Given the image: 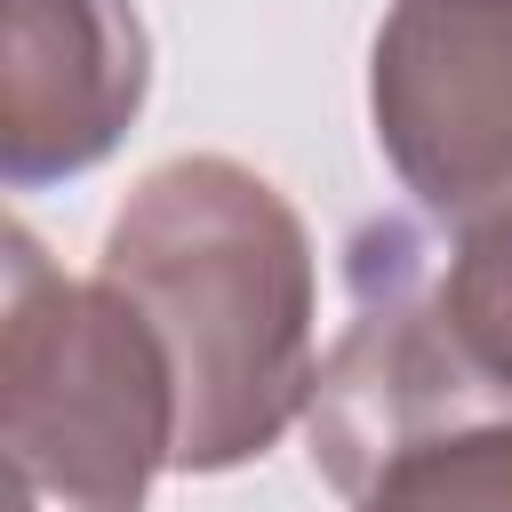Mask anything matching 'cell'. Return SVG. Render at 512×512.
Returning a JSON list of instances; mask_svg holds the SVG:
<instances>
[{
	"label": "cell",
	"mask_w": 512,
	"mask_h": 512,
	"mask_svg": "<svg viewBox=\"0 0 512 512\" xmlns=\"http://www.w3.org/2000/svg\"><path fill=\"white\" fill-rule=\"evenodd\" d=\"M96 280L144 312L176 376V472H232L312 408V240L240 160L152 168Z\"/></svg>",
	"instance_id": "obj_1"
},
{
	"label": "cell",
	"mask_w": 512,
	"mask_h": 512,
	"mask_svg": "<svg viewBox=\"0 0 512 512\" xmlns=\"http://www.w3.org/2000/svg\"><path fill=\"white\" fill-rule=\"evenodd\" d=\"M8 512H144L176 464V376L160 336L104 280H64L24 224H8Z\"/></svg>",
	"instance_id": "obj_2"
},
{
	"label": "cell",
	"mask_w": 512,
	"mask_h": 512,
	"mask_svg": "<svg viewBox=\"0 0 512 512\" xmlns=\"http://www.w3.org/2000/svg\"><path fill=\"white\" fill-rule=\"evenodd\" d=\"M480 416H512V392L464 352L432 248L392 216L368 224L352 240V320L312 376V464L360 496L392 456Z\"/></svg>",
	"instance_id": "obj_3"
},
{
	"label": "cell",
	"mask_w": 512,
	"mask_h": 512,
	"mask_svg": "<svg viewBox=\"0 0 512 512\" xmlns=\"http://www.w3.org/2000/svg\"><path fill=\"white\" fill-rule=\"evenodd\" d=\"M368 104L384 160L440 224L512 216V0H392Z\"/></svg>",
	"instance_id": "obj_4"
},
{
	"label": "cell",
	"mask_w": 512,
	"mask_h": 512,
	"mask_svg": "<svg viewBox=\"0 0 512 512\" xmlns=\"http://www.w3.org/2000/svg\"><path fill=\"white\" fill-rule=\"evenodd\" d=\"M144 104V24L128 0H8L0 168L16 192L96 168Z\"/></svg>",
	"instance_id": "obj_5"
},
{
	"label": "cell",
	"mask_w": 512,
	"mask_h": 512,
	"mask_svg": "<svg viewBox=\"0 0 512 512\" xmlns=\"http://www.w3.org/2000/svg\"><path fill=\"white\" fill-rule=\"evenodd\" d=\"M352 504L360 512H512V416H480L440 440H416Z\"/></svg>",
	"instance_id": "obj_6"
},
{
	"label": "cell",
	"mask_w": 512,
	"mask_h": 512,
	"mask_svg": "<svg viewBox=\"0 0 512 512\" xmlns=\"http://www.w3.org/2000/svg\"><path fill=\"white\" fill-rule=\"evenodd\" d=\"M440 296H448V320H456L464 352L512 392V216L456 240V256L440 272Z\"/></svg>",
	"instance_id": "obj_7"
}]
</instances>
